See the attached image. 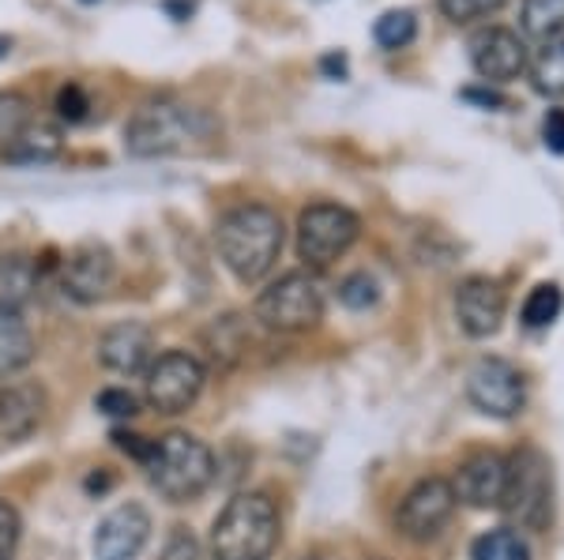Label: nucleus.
<instances>
[{"label": "nucleus", "instance_id": "obj_21", "mask_svg": "<svg viewBox=\"0 0 564 560\" xmlns=\"http://www.w3.org/2000/svg\"><path fill=\"white\" fill-rule=\"evenodd\" d=\"M470 560H531V546L523 541L520 530H489L470 546Z\"/></svg>", "mask_w": 564, "mask_h": 560}, {"label": "nucleus", "instance_id": "obj_2", "mask_svg": "<svg viewBox=\"0 0 564 560\" xmlns=\"http://www.w3.org/2000/svg\"><path fill=\"white\" fill-rule=\"evenodd\" d=\"M282 219L279 211L263 204H241L234 211H226L215 226V249L223 256L226 271H230L238 283L252 286L275 267L282 252Z\"/></svg>", "mask_w": 564, "mask_h": 560}, {"label": "nucleus", "instance_id": "obj_19", "mask_svg": "<svg viewBox=\"0 0 564 560\" xmlns=\"http://www.w3.org/2000/svg\"><path fill=\"white\" fill-rule=\"evenodd\" d=\"M34 361V336L20 309H0V376L23 373Z\"/></svg>", "mask_w": 564, "mask_h": 560}, {"label": "nucleus", "instance_id": "obj_8", "mask_svg": "<svg viewBox=\"0 0 564 560\" xmlns=\"http://www.w3.org/2000/svg\"><path fill=\"white\" fill-rule=\"evenodd\" d=\"M204 381H207L204 365L188 350H166L143 373V399H148L151 410L174 418V414H185L199 399Z\"/></svg>", "mask_w": 564, "mask_h": 560}, {"label": "nucleus", "instance_id": "obj_24", "mask_svg": "<svg viewBox=\"0 0 564 560\" xmlns=\"http://www.w3.org/2000/svg\"><path fill=\"white\" fill-rule=\"evenodd\" d=\"M531 79H534V90H539V95L564 98V39L545 42V50L534 57Z\"/></svg>", "mask_w": 564, "mask_h": 560}, {"label": "nucleus", "instance_id": "obj_27", "mask_svg": "<svg viewBox=\"0 0 564 560\" xmlns=\"http://www.w3.org/2000/svg\"><path fill=\"white\" fill-rule=\"evenodd\" d=\"M508 0H441V12L444 20L452 23H475V20H486V15L500 12Z\"/></svg>", "mask_w": 564, "mask_h": 560}, {"label": "nucleus", "instance_id": "obj_15", "mask_svg": "<svg viewBox=\"0 0 564 560\" xmlns=\"http://www.w3.org/2000/svg\"><path fill=\"white\" fill-rule=\"evenodd\" d=\"M505 477H508L505 459H500L497 451H481V455H470L467 463L459 466L456 482H452V493H456V501L470 504V508H500Z\"/></svg>", "mask_w": 564, "mask_h": 560}, {"label": "nucleus", "instance_id": "obj_1", "mask_svg": "<svg viewBox=\"0 0 564 560\" xmlns=\"http://www.w3.org/2000/svg\"><path fill=\"white\" fill-rule=\"evenodd\" d=\"M218 135V121L204 106H188L177 98H154L124 124V151L132 158H170L193 155Z\"/></svg>", "mask_w": 564, "mask_h": 560}, {"label": "nucleus", "instance_id": "obj_11", "mask_svg": "<svg viewBox=\"0 0 564 560\" xmlns=\"http://www.w3.org/2000/svg\"><path fill=\"white\" fill-rule=\"evenodd\" d=\"M117 283V260L102 241H84L65 256L61 264V286L72 301L79 305H95L113 290Z\"/></svg>", "mask_w": 564, "mask_h": 560}, {"label": "nucleus", "instance_id": "obj_3", "mask_svg": "<svg viewBox=\"0 0 564 560\" xmlns=\"http://www.w3.org/2000/svg\"><path fill=\"white\" fill-rule=\"evenodd\" d=\"M282 538L279 508L268 493H238L212 527L215 560H271Z\"/></svg>", "mask_w": 564, "mask_h": 560}, {"label": "nucleus", "instance_id": "obj_36", "mask_svg": "<svg viewBox=\"0 0 564 560\" xmlns=\"http://www.w3.org/2000/svg\"><path fill=\"white\" fill-rule=\"evenodd\" d=\"M8 45H12V42H8V39H0V57H4V50H8Z\"/></svg>", "mask_w": 564, "mask_h": 560}, {"label": "nucleus", "instance_id": "obj_10", "mask_svg": "<svg viewBox=\"0 0 564 560\" xmlns=\"http://www.w3.org/2000/svg\"><path fill=\"white\" fill-rule=\"evenodd\" d=\"M467 399L489 418H516L527 403L523 373L512 361L481 358L467 376Z\"/></svg>", "mask_w": 564, "mask_h": 560}, {"label": "nucleus", "instance_id": "obj_4", "mask_svg": "<svg viewBox=\"0 0 564 560\" xmlns=\"http://www.w3.org/2000/svg\"><path fill=\"white\" fill-rule=\"evenodd\" d=\"M143 471L170 504H188L212 485L215 455L204 440L188 437V432H166L154 440V455Z\"/></svg>", "mask_w": 564, "mask_h": 560}, {"label": "nucleus", "instance_id": "obj_23", "mask_svg": "<svg viewBox=\"0 0 564 560\" xmlns=\"http://www.w3.org/2000/svg\"><path fill=\"white\" fill-rule=\"evenodd\" d=\"M414 39H417V15L411 8H395V12H384L372 23V42L380 50H406Z\"/></svg>", "mask_w": 564, "mask_h": 560}, {"label": "nucleus", "instance_id": "obj_12", "mask_svg": "<svg viewBox=\"0 0 564 560\" xmlns=\"http://www.w3.org/2000/svg\"><path fill=\"white\" fill-rule=\"evenodd\" d=\"M470 65L486 84H512L527 68V45L508 26H486L470 39Z\"/></svg>", "mask_w": 564, "mask_h": 560}, {"label": "nucleus", "instance_id": "obj_35", "mask_svg": "<svg viewBox=\"0 0 564 560\" xmlns=\"http://www.w3.org/2000/svg\"><path fill=\"white\" fill-rule=\"evenodd\" d=\"M463 98H470V102H486V106H500V98L489 95V90H463Z\"/></svg>", "mask_w": 564, "mask_h": 560}, {"label": "nucleus", "instance_id": "obj_9", "mask_svg": "<svg viewBox=\"0 0 564 560\" xmlns=\"http://www.w3.org/2000/svg\"><path fill=\"white\" fill-rule=\"evenodd\" d=\"M452 516H456L452 482H444V477H425V482H417L414 490L403 496V504H399V512H395V527H399V535L411 541H430L448 527Z\"/></svg>", "mask_w": 564, "mask_h": 560}, {"label": "nucleus", "instance_id": "obj_5", "mask_svg": "<svg viewBox=\"0 0 564 560\" xmlns=\"http://www.w3.org/2000/svg\"><path fill=\"white\" fill-rule=\"evenodd\" d=\"M508 463L505 477V496L500 508L508 512V519H516L523 530H542L550 523L553 512V474L550 459L534 448H520Z\"/></svg>", "mask_w": 564, "mask_h": 560}, {"label": "nucleus", "instance_id": "obj_14", "mask_svg": "<svg viewBox=\"0 0 564 560\" xmlns=\"http://www.w3.org/2000/svg\"><path fill=\"white\" fill-rule=\"evenodd\" d=\"M151 538V516L140 504H121L98 523L95 560H135Z\"/></svg>", "mask_w": 564, "mask_h": 560}, {"label": "nucleus", "instance_id": "obj_26", "mask_svg": "<svg viewBox=\"0 0 564 560\" xmlns=\"http://www.w3.org/2000/svg\"><path fill=\"white\" fill-rule=\"evenodd\" d=\"M564 309V294H561V286H553V283H539L531 294H527V301H523V323L531 331H539V328H550L553 320L561 316Z\"/></svg>", "mask_w": 564, "mask_h": 560}, {"label": "nucleus", "instance_id": "obj_20", "mask_svg": "<svg viewBox=\"0 0 564 560\" xmlns=\"http://www.w3.org/2000/svg\"><path fill=\"white\" fill-rule=\"evenodd\" d=\"M42 271L31 256H0V309H20L39 290Z\"/></svg>", "mask_w": 564, "mask_h": 560}, {"label": "nucleus", "instance_id": "obj_31", "mask_svg": "<svg viewBox=\"0 0 564 560\" xmlns=\"http://www.w3.org/2000/svg\"><path fill=\"white\" fill-rule=\"evenodd\" d=\"M20 512L12 508L8 501H0V560H12L15 546H20Z\"/></svg>", "mask_w": 564, "mask_h": 560}, {"label": "nucleus", "instance_id": "obj_18", "mask_svg": "<svg viewBox=\"0 0 564 560\" xmlns=\"http://www.w3.org/2000/svg\"><path fill=\"white\" fill-rule=\"evenodd\" d=\"M61 151H65V135H61L57 124L31 121L20 132V140L4 151V158L12 162V166H45V162H53Z\"/></svg>", "mask_w": 564, "mask_h": 560}, {"label": "nucleus", "instance_id": "obj_7", "mask_svg": "<svg viewBox=\"0 0 564 560\" xmlns=\"http://www.w3.org/2000/svg\"><path fill=\"white\" fill-rule=\"evenodd\" d=\"M361 222L343 204H313L297 219V256L308 267H332L358 241Z\"/></svg>", "mask_w": 564, "mask_h": 560}, {"label": "nucleus", "instance_id": "obj_30", "mask_svg": "<svg viewBox=\"0 0 564 560\" xmlns=\"http://www.w3.org/2000/svg\"><path fill=\"white\" fill-rule=\"evenodd\" d=\"M339 297L347 309H369V305H377V283H372L366 271H358V275H350L339 286Z\"/></svg>", "mask_w": 564, "mask_h": 560}, {"label": "nucleus", "instance_id": "obj_37", "mask_svg": "<svg viewBox=\"0 0 564 560\" xmlns=\"http://www.w3.org/2000/svg\"><path fill=\"white\" fill-rule=\"evenodd\" d=\"M305 560H332V557H305Z\"/></svg>", "mask_w": 564, "mask_h": 560}, {"label": "nucleus", "instance_id": "obj_17", "mask_svg": "<svg viewBox=\"0 0 564 560\" xmlns=\"http://www.w3.org/2000/svg\"><path fill=\"white\" fill-rule=\"evenodd\" d=\"M45 395L39 384L0 387V440H26L42 426Z\"/></svg>", "mask_w": 564, "mask_h": 560}, {"label": "nucleus", "instance_id": "obj_22", "mask_svg": "<svg viewBox=\"0 0 564 560\" xmlns=\"http://www.w3.org/2000/svg\"><path fill=\"white\" fill-rule=\"evenodd\" d=\"M34 121L31 98L20 90H0V155L20 140V132Z\"/></svg>", "mask_w": 564, "mask_h": 560}, {"label": "nucleus", "instance_id": "obj_25", "mask_svg": "<svg viewBox=\"0 0 564 560\" xmlns=\"http://www.w3.org/2000/svg\"><path fill=\"white\" fill-rule=\"evenodd\" d=\"M523 31L531 39L550 42L564 31V0H523Z\"/></svg>", "mask_w": 564, "mask_h": 560}, {"label": "nucleus", "instance_id": "obj_29", "mask_svg": "<svg viewBox=\"0 0 564 560\" xmlns=\"http://www.w3.org/2000/svg\"><path fill=\"white\" fill-rule=\"evenodd\" d=\"M95 406L106 418H135L140 414V399H135L129 387H106V392H98Z\"/></svg>", "mask_w": 564, "mask_h": 560}, {"label": "nucleus", "instance_id": "obj_28", "mask_svg": "<svg viewBox=\"0 0 564 560\" xmlns=\"http://www.w3.org/2000/svg\"><path fill=\"white\" fill-rule=\"evenodd\" d=\"M57 117L68 124H84L90 117V98L79 84H65L57 90Z\"/></svg>", "mask_w": 564, "mask_h": 560}, {"label": "nucleus", "instance_id": "obj_32", "mask_svg": "<svg viewBox=\"0 0 564 560\" xmlns=\"http://www.w3.org/2000/svg\"><path fill=\"white\" fill-rule=\"evenodd\" d=\"M113 444L124 451L129 459H135L140 466H148V459L154 455V440L151 437H140V432H113Z\"/></svg>", "mask_w": 564, "mask_h": 560}, {"label": "nucleus", "instance_id": "obj_34", "mask_svg": "<svg viewBox=\"0 0 564 560\" xmlns=\"http://www.w3.org/2000/svg\"><path fill=\"white\" fill-rule=\"evenodd\" d=\"M542 140L553 155H564V110H550L542 121Z\"/></svg>", "mask_w": 564, "mask_h": 560}, {"label": "nucleus", "instance_id": "obj_33", "mask_svg": "<svg viewBox=\"0 0 564 560\" xmlns=\"http://www.w3.org/2000/svg\"><path fill=\"white\" fill-rule=\"evenodd\" d=\"M162 560H199V541L185 527H174L166 549H162Z\"/></svg>", "mask_w": 564, "mask_h": 560}, {"label": "nucleus", "instance_id": "obj_6", "mask_svg": "<svg viewBox=\"0 0 564 560\" xmlns=\"http://www.w3.org/2000/svg\"><path fill=\"white\" fill-rule=\"evenodd\" d=\"M252 312L271 331H308L324 320V290L308 271H290L257 297Z\"/></svg>", "mask_w": 564, "mask_h": 560}, {"label": "nucleus", "instance_id": "obj_16", "mask_svg": "<svg viewBox=\"0 0 564 560\" xmlns=\"http://www.w3.org/2000/svg\"><path fill=\"white\" fill-rule=\"evenodd\" d=\"M151 354H154V336L148 323H135V320L117 323V328H109L106 336L98 339V361L121 376L148 373Z\"/></svg>", "mask_w": 564, "mask_h": 560}, {"label": "nucleus", "instance_id": "obj_13", "mask_svg": "<svg viewBox=\"0 0 564 560\" xmlns=\"http://www.w3.org/2000/svg\"><path fill=\"white\" fill-rule=\"evenodd\" d=\"M508 309V297L500 290L497 278L475 275V278H463L459 290H456V320L459 328L467 331L470 339H489L500 328Z\"/></svg>", "mask_w": 564, "mask_h": 560}]
</instances>
